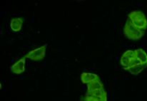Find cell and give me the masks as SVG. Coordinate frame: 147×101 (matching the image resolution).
Returning a JSON list of instances; mask_svg holds the SVG:
<instances>
[{"label":"cell","instance_id":"obj_1","mask_svg":"<svg viewBox=\"0 0 147 101\" xmlns=\"http://www.w3.org/2000/svg\"><path fill=\"white\" fill-rule=\"evenodd\" d=\"M129 20L138 29L145 31L147 29V19L144 13L139 10L131 11L128 15Z\"/></svg>","mask_w":147,"mask_h":101},{"label":"cell","instance_id":"obj_2","mask_svg":"<svg viewBox=\"0 0 147 101\" xmlns=\"http://www.w3.org/2000/svg\"><path fill=\"white\" fill-rule=\"evenodd\" d=\"M144 31L141 30L133 25L129 19L123 27V33L128 39L131 40H139L141 38L144 36Z\"/></svg>","mask_w":147,"mask_h":101},{"label":"cell","instance_id":"obj_3","mask_svg":"<svg viewBox=\"0 0 147 101\" xmlns=\"http://www.w3.org/2000/svg\"><path fill=\"white\" fill-rule=\"evenodd\" d=\"M120 63H121V65L123 66V69L128 70L129 67L134 65V64H139L140 62L136 59L134 51L128 50L125 51L122 54L121 59H120Z\"/></svg>","mask_w":147,"mask_h":101},{"label":"cell","instance_id":"obj_4","mask_svg":"<svg viewBox=\"0 0 147 101\" xmlns=\"http://www.w3.org/2000/svg\"><path fill=\"white\" fill-rule=\"evenodd\" d=\"M46 51H47V45H44V46L38 47L36 49H33L29 53L24 56L26 58H29V59L32 60L34 61H41V60L44 59L46 55Z\"/></svg>","mask_w":147,"mask_h":101},{"label":"cell","instance_id":"obj_5","mask_svg":"<svg viewBox=\"0 0 147 101\" xmlns=\"http://www.w3.org/2000/svg\"><path fill=\"white\" fill-rule=\"evenodd\" d=\"M25 65H26V58L24 56L14 63L10 68V70L14 74H18V75L22 74L25 71Z\"/></svg>","mask_w":147,"mask_h":101},{"label":"cell","instance_id":"obj_6","mask_svg":"<svg viewBox=\"0 0 147 101\" xmlns=\"http://www.w3.org/2000/svg\"><path fill=\"white\" fill-rule=\"evenodd\" d=\"M24 19L22 17H14L10 21V28L14 32L20 31L22 27Z\"/></svg>","mask_w":147,"mask_h":101},{"label":"cell","instance_id":"obj_7","mask_svg":"<svg viewBox=\"0 0 147 101\" xmlns=\"http://www.w3.org/2000/svg\"><path fill=\"white\" fill-rule=\"evenodd\" d=\"M99 77L96 74H92V73L85 72L82 74L81 75V80L84 84H89L95 80H99Z\"/></svg>","mask_w":147,"mask_h":101},{"label":"cell","instance_id":"obj_8","mask_svg":"<svg viewBox=\"0 0 147 101\" xmlns=\"http://www.w3.org/2000/svg\"><path fill=\"white\" fill-rule=\"evenodd\" d=\"M135 51L136 58L142 64L147 66V54L144 49H137Z\"/></svg>","mask_w":147,"mask_h":101},{"label":"cell","instance_id":"obj_9","mask_svg":"<svg viewBox=\"0 0 147 101\" xmlns=\"http://www.w3.org/2000/svg\"><path fill=\"white\" fill-rule=\"evenodd\" d=\"M146 67L147 66H146L145 65L139 63V64H134V65L129 67V68L127 70V71H129V72L131 74H132V75L137 76L139 75V74H141V73H142V71L146 68Z\"/></svg>","mask_w":147,"mask_h":101},{"label":"cell","instance_id":"obj_10","mask_svg":"<svg viewBox=\"0 0 147 101\" xmlns=\"http://www.w3.org/2000/svg\"><path fill=\"white\" fill-rule=\"evenodd\" d=\"M102 88H104V84L99 79V80H95V81L87 85V93H92L95 90H100V89Z\"/></svg>","mask_w":147,"mask_h":101},{"label":"cell","instance_id":"obj_11","mask_svg":"<svg viewBox=\"0 0 147 101\" xmlns=\"http://www.w3.org/2000/svg\"><path fill=\"white\" fill-rule=\"evenodd\" d=\"M86 95L92 96V97L98 99V100H102L104 98L107 96V92H106V90H104V88L95 90V91L92 92V93H86Z\"/></svg>","mask_w":147,"mask_h":101},{"label":"cell","instance_id":"obj_12","mask_svg":"<svg viewBox=\"0 0 147 101\" xmlns=\"http://www.w3.org/2000/svg\"><path fill=\"white\" fill-rule=\"evenodd\" d=\"M84 98H85V100L86 101H101L100 100H98V99L92 97V96H88V95H86V96H84Z\"/></svg>","mask_w":147,"mask_h":101},{"label":"cell","instance_id":"obj_13","mask_svg":"<svg viewBox=\"0 0 147 101\" xmlns=\"http://www.w3.org/2000/svg\"><path fill=\"white\" fill-rule=\"evenodd\" d=\"M81 101H86V100H85V98L84 96H83V97L81 98Z\"/></svg>","mask_w":147,"mask_h":101}]
</instances>
